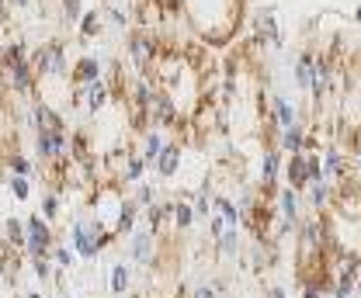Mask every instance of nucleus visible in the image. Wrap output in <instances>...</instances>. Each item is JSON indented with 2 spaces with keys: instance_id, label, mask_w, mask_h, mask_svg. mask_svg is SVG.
Instances as JSON below:
<instances>
[{
  "instance_id": "f03ea898",
  "label": "nucleus",
  "mask_w": 361,
  "mask_h": 298,
  "mask_svg": "<svg viewBox=\"0 0 361 298\" xmlns=\"http://www.w3.org/2000/svg\"><path fill=\"white\" fill-rule=\"evenodd\" d=\"M122 205H126V194H122V184H115V180H101V184H94V191H90V201L84 212L115 240V225H118V215H122Z\"/></svg>"
},
{
  "instance_id": "aec40b11",
  "label": "nucleus",
  "mask_w": 361,
  "mask_h": 298,
  "mask_svg": "<svg viewBox=\"0 0 361 298\" xmlns=\"http://www.w3.org/2000/svg\"><path fill=\"white\" fill-rule=\"evenodd\" d=\"M264 118H271L278 128H288L299 122V111H295V104H292L285 94H274V97H271V115H264Z\"/></svg>"
},
{
  "instance_id": "72a5a7b5",
  "label": "nucleus",
  "mask_w": 361,
  "mask_h": 298,
  "mask_svg": "<svg viewBox=\"0 0 361 298\" xmlns=\"http://www.w3.org/2000/svg\"><path fill=\"white\" fill-rule=\"evenodd\" d=\"M59 11H63V21L66 25H77L80 14H84V0H59Z\"/></svg>"
},
{
  "instance_id": "393cba45",
  "label": "nucleus",
  "mask_w": 361,
  "mask_h": 298,
  "mask_svg": "<svg viewBox=\"0 0 361 298\" xmlns=\"http://www.w3.org/2000/svg\"><path fill=\"white\" fill-rule=\"evenodd\" d=\"M212 209L226 218V225H240V222H243V212L236 209V201L226 198V194H219V191H212Z\"/></svg>"
},
{
  "instance_id": "c9c22d12",
  "label": "nucleus",
  "mask_w": 361,
  "mask_h": 298,
  "mask_svg": "<svg viewBox=\"0 0 361 298\" xmlns=\"http://www.w3.org/2000/svg\"><path fill=\"white\" fill-rule=\"evenodd\" d=\"M302 298H326V288L316 281H302Z\"/></svg>"
},
{
  "instance_id": "4be33fe9",
  "label": "nucleus",
  "mask_w": 361,
  "mask_h": 298,
  "mask_svg": "<svg viewBox=\"0 0 361 298\" xmlns=\"http://www.w3.org/2000/svg\"><path fill=\"white\" fill-rule=\"evenodd\" d=\"M313 66H316V49H302L295 66H292V77H295V87L299 90H310L313 84Z\"/></svg>"
},
{
  "instance_id": "9b49d317",
  "label": "nucleus",
  "mask_w": 361,
  "mask_h": 298,
  "mask_svg": "<svg viewBox=\"0 0 361 298\" xmlns=\"http://www.w3.org/2000/svg\"><path fill=\"white\" fill-rule=\"evenodd\" d=\"M254 28H257V42L271 45V49H281V45H285V35H281V28H278V7H274V4H264V7L257 11Z\"/></svg>"
},
{
  "instance_id": "20e7f679",
  "label": "nucleus",
  "mask_w": 361,
  "mask_h": 298,
  "mask_svg": "<svg viewBox=\"0 0 361 298\" xmlns=\"http://www.w3.org/2000/svg\"><path fill=\"white\" fill-rule=\"evenodd\" d=\"M28 63H32L39 80H70V56H66V45L59 39L39 42L28 52Z\"/></svg>"
},
{
  "instance_id": "e433bc0d",
  "label": "nucleus",
  "mask_w": 361,
  "mask_h": 298,
  "mask_svg": "<svg viewBox=\"0 0 361 298\" xmlns=\"http://www.w3.org/2000/svg\"><path fill=\"white\" fill-rule=\"evenodd\" d=\"M11 4V11H28V7H35V0H7Z\"/></svg>"
},
{
  "instance_id": "1a4fd4ad",
  "label": "nucleus",
  "mask_w": 361,
  "mask_h": 298,
  "mask_svg": "<svg viewBox=\"0 0 361 298\" xmlns=\"http://www.w3.org/2000/svg\"><path fill=\"white\" fill-rule=\"evenodd\" d=\"M281 167H285V153L278 146H268L261 153V170H257V187H261V198H268L278 191V177H281Z\"/></svg>"
},
{
  "instance_id": "7c9ffc66",
  "label": "nucleus",
  "mask_w": 361,
  "mask_h": 298,
  "mask_svg": "<svg viewBox=\"0 0 361 298\" xmlns=\"http://www.w3.org/2000/svg\"><path fill=\"white\" fill-rule=\"evenodd\" d=\"M133 187H135V191H133V201L139 205V209H146V205H153V201L160 198V194H157V187H153V184H146V180H135Z\"/></svg>"
},
{
  "instance_id": "b1692460",
  "label": "nucleus",
  "mask_w": 361,
  "mask_h": 298,
  "mask_svg": "<svg viewBox=\"0 0 361 298\" xmlns=\"http://www.w3.org/2000/svg\"><path fill=\"white\" fill-rule=\"evenodd\" d=\"M171 222H174V229L178 232H188L198 218H195V209H191V201H171Z\"/></svg>"
},
{
  "instance_id": "a878e982",
  "label": "nucleus",
  "mask_w": 361,
  "mask_h": 298,
  "mask_svg": "<svg viewBox=\"0 0 361 298\" xmlns=\"http://www.w3.org/2000/svg\"><path fill=\"white\" fill-rule=\"evenodd\" d=\"M129 288H133V267L126 260L111 263V292L115 295H129Z\"/></svg>"
},
{
  "instance_id": "37998d69",
  "label": "nucleus",
  "mask_w": 361,
  "mask_h": 298,
  "mask_svg": "<svg viewBox=\"0 0 361 298\" xmlns=\"http://www.w3.org/2000/svg\"><path fill=\"white\" fill-rule=\"evenodd\" d=\"M63 298H70V295H63Z\"/></svg>"
},
{
  "instance_id": "58836bf2",
  "label": "nucleus",
  "mask_w": 361,
  "mask_h": 298,
  "mask_svg": "<svg viewBox=\"0 0 361 298\" xmlns=\"http://www.w3.org/2000/svg\"><path fill=\"white\" fill-rule=\"evenodd\" d=\"M264 298H288V295H285V288H268Z\"/></svg>"
},
{
  "instance_id": "a19ab883",
  "label": "nucleus",
  "mask_w": 361,
  "mask_h": 298,
  "mask_svg": "<svg viewBox=\"0 0 361 298\" xmlns=\"http://www.w3.org/2000/svg\"><path fill=\"white\" fill-rule=\"evenodd\" d=\"M25 298H42L39 292H25Z\"/></svg>"
},
{
  "instance_id": "f704fd0d",
  "label": "nucleus",
  "mask_w": 361,
  "mask_h": 298,
  "mask_svg": "<svg viewBox=\"0 0 361 298\" xmlns=\"http://www.w3.org/2000/svg\"><path fill=\"white\" fill-rule=\"evenodd\" d=\"M184 298H223V292H219V288L209 281V285H198V288H191V292H188Z\"/></svg>"
},
{
  "instance_id": "39448f33",
  "label": "nucleus",
  "mask_w": 361,
  "mask_h": 298,
  "mask_svg": "<svg viewBox=\"0 0 361 298\" xmlns=\"http://www.w3.org/2000/svg\"><path fill=\"white\" fill-rule=\"evenodd\" d=\"M126 56H129V63L135 66V77H146V80H149L153 63H157V56H160L157 35H153L149 28H135V32H129V35H126Z\"/></svg>"
},
{
  "instance_id": "4c0bfd02",
  "label": "nucleus",
  "mask_w": 361,
  "mask_h": 298,
  "mask_svg": "<svg viewBox=\"0 0 361 298\" xmlns=\"http://www.w3.org/2000/svg\"><path fill=\"white\" fill-rule=\"evenodd\" d=\"M7 18H11V4H7V0H0V21L7 25Z\"/></svg>"
},
{
  "instance_id": "c756f323",
  "label": "nucleus",
  "mask_w": 361,
  "mask_h": 298,
  "mask_svg": "<svg viewBox=\"0 0 361 298\" xmlns=\"http://www.w3.org/2000/svg\"><path fill=\"white\" fill-rule=\"evenodd\" d=\"M191 209H195V218H209V215L216 212V209H212V184H209V187H202V191L195 194Z\"/></svg>"
},
{
  "instance_id": "7ed1b4c3",
  "label": "nucleus",
  "mask_w": 361,
  "mask_h": 298,
  "mask_svg": "<svg viewBox=\"0 0 361 298\" xmlns=\"http://www.w3.org/2000/svg\"><path fill=\"white\" fill-rule=\"evenodd\" d=\"M111 243H115V240H111L87 212L77 215V218L70 222V247H73V254L80 256V260H97Z\"/></svg>"
},
{
  "instance_id": "0eeeda50",
  "label": "nucleus",
  "mask_w": 361,
  "mask_h": 298,
  "mask_svg": "<svg viewBox=\"0 0 361 298\" xmlns=\"http://www.w3.org/2000/svg\"><path fill=\"white\" fill-rule=\"evenodd\" d=\"M274 201H278V229H274V240L288 236L299 229V212H302V201H299V191H292L288 184L274 191Z\"/></svg>"
},
{
  "instance_id": "ea45409f",
  "label": "nucleus",
  "mask_w": 361,
  "mask_h": 298,
  "mask_svg": "<svg viewBox=\"0 0 361 298\" xmlns=\"http://www.w3.org/2000/svg\"><path fill=\"white\" fill-rule=\"evenodd\" d=\"M355 21H361V0H358V7H355Z\"/></svg>"
},
{
  "instance_id": "423d86ee",
  "label": "nucleus",
  "mask_w": 361,
  "mask_h": 298,
  "mask_svg": "<svg viewBox=\"0 0 361 298\" xmlns=\"http://www.w3.org/2000/svg\"><path fill=\"white\" fill-rule=\"evenodd\" d=\"M56 247V232H52V222H45L42 215H28L25 218V250L21 254L28 256H49V250Z\"/></svg>"
},
{
  "instance_id": "a211bd4d",
  "label": "nucleus",
  "mask_w": 361,
  "mask_h": 298,
  "mask_svg": "<svg viewBox=\"0 0 361 298\" xmlns=\"http://www.w3.org/2000/svg\"><path fill=\"white\" fill-rule=\"evenodd\" d=\"M212 243H216V254H219V260H240V254H243L240 225H226L223 236H216Z\"/></svg>"
},
{
  "instance_id": "f257e3e1",
  "label": "nucleus",
  "mask_w": 361,
  "mask_h": 298,
  "mask_svg": "<svg viewBox=\"0 0 361 298\" xmlns=\"http://www.w3.org/2000/svg\"><path fill=\"white\" fill-rule=\"evenodd\" d=\"M184 18L205 45H226L240 28V0H184Z\"/></svg>"
},
{
  "instance_id": "9d476101",
  "label": "nucleus",
  "mask_w": 361,
  "mask_h": 298,
  "mask_svg": "<svg viewBox=\"0 0 361 298\" xmlns=\"http://www.w3.org/2000/svg\"><path fill=\"white\" fill-rule=\"evenodd\" d=\"M35 156L42 163L70 156V135L66 132H35Z\"/></svg>"
},
{
  "instance_id": "dca6fc26",
  "label": "nucleus",
  "mask_w": 361,
  "mask_h": 298,
  "mask_svg": "<svg viewBox=\"0 0 361 298\" xmlns=\"http://www.w3.org/2000/svg\"><path fill=\"white\" fill-rule=\"evenodd\" d=\"M104 77V63L97 56H80L77 63H70V80L73 84H90Z\"/></svg>"
},
{
  "instance_id": "2eb2a0df",
  "label": "nucleus",
  "mask_w": 361,
  "mask_h": 298,
  "mask_svg": "<svg viewBox=\"0 0 361 298\" xmlns=\"http://www.w3.org/2000/svg\"><path fill=\"white\" fill-rule=\"evenodd\" d=\"M281 173H285V184H288L292 191L302 194V191L310 187V167H306V156H302V153H288Z\"/></svg>"
},
{
  "instance_id": "4468645a",
  "label": "nucleus",
  "mask_w": 361,
  "mask_h": 298,
  "mask_svg": "<svg viewBox=\"0 0 361 298\" xmlns=\"http://www.w3.org/2000/svg\"><path fill=\"white\" fill-rule=\"evenodd\" d=\"M171 139H167V132L157 125H146L142 128V146H139V156H142V163L153 170V163H157V156L164 153V146H167Z\"/></svg>"
},
{
  "instance_id": "2f4dec72",
  "label": "nucleus",
  "mask_w": 361,
  "mask_h": 298,
  "mask_svg": "<svg viewBox=\"0 0 361 298\" xmlns=\"http://www.w3.org/2000/svg\"><path fill=\"white\" fill-rule=\"evenodd\" d=\"M11 194L18 198V201H28L32 198V177H21V173H11Z\"/></svg>"
},
{
  "instance_id": "f8f14e48",
  "label": "nucleus",
  "mask_w": 361,
  "mask_h": 298,
  "mask_svg": "<svg viewBox=\"0 0 361 298\" xmlns=\"http://www.w3.org/2000/svg\"><path fill=\"white\" fill-rule=\"evenodd\" d=\"M319 160H323V177L326 180H337V184H348L351 180V163H348V156H344L341 146H326L319 153Z\"/></svg>"
},
{
  "instance_id": "412c9836",
  "label": "nucleus",
  "mask_w": 361,
  "mask_h": 298,
  "mask_svg": "<svg viewBox=\"0 0 361 298\" xmlns=\"http://www.w3.org/2000/svg\"><path fill=\"white\" fill-rule=\"evenodd\" d=\"M306 194H310V209L316 215L330 212V205H334V184L330 180H313L310 187H306Z\"/></svg>"
},
{
  "instance_id": "6e6552de",
  "label": "nucleus",
  "mask_w": 361,
  "mask_h": 298,
  "mask_svg": "<svg viewBox=\"0 0 361 298\" xmlns=\"http://www.w3.org/2000/svg\"><path fill=\"white\" fill-rule=\"evenodd\" d=\"M129 247V260L142 263V267H157V254H160V236L153 229H133L126 236Z\"/></svg>"
},
{
  "instance_id": "473e14b6",
  "label": "nucleus",
  "mask_w": 361,
  "mask_h": 298,
  "mask_svg": "<svg viewBox=\"0 0 361 298\" xmlns=\"http://www.w3.org/2000/svg\"><path fill=\"white\" fill-rule=\"evenodd\" d=\"M129 21H133V18H129L122 7H108V11H104V25H111L115 32H129Z\"/></svg>"
},
{
  "instance_id": "79ce46f5",
  "label": "nucleus",
  "mask_w": 361,
  "mask_h": 298,
  "mask_svg": "<svg viewBox=\"0 0 361 298\" xmlns=\"http://www.w3.org/2000/svg\"><path fill=\"white\" fill-rule=\"evenodd\" d=\"M355 153H358V160H361V142H358V146H355Z\"/></svg>"
},
{
  "instance_id": "c85d7f7f",
  "label": "nucleus",
  "mask_w": 361,
  "mask_h": 298,
  "mask_svg": "<svg viewBox=\"0 0 361 298\" xmlns=\"http://www.w3.org/2000/svg\"><path fill=\"white\" fill-rule=\"evenodd\" d=\"M4 163H7V170L11 173H21V177H32V173H35V163H32L25 153H18V149H14V153H7V156H4Z\"/></svg>"
},
{
  "instance_id": "bb28decb",
  "label": "nucleus",
  "mask_w": 361,
  "mask_h": 298,
  "mask_svg": "<svg viewBox=\"0 0 361 298\" xmlns=\"http://www.w3.org/2000/svg\"><path fill=\"white\" fill-rule=\"evenodd\" d=\"M49 256H52V263H56L59 271H73L77 260H80V256L73 254V247H63V243H56V247L49 250Z\"/></svg>"
},
{
  "instance_id": "cd10ccee",
  "label": "nucleus",
  "mask_w": 361,
  "mask_h": 298,
  "mask_svg": "<svg viewBox=\"0 0 361 298\" xmlns=\"http://www.w3.org/2000/svg\"><path fill=\"white\" fill-rule=\"evenodd\" d=\"M45 222H56L63 215V194L59 191H45L42 194V212H39Z\"/></svg>"
},
{
  "instance_id": "6ab92c4d",
  "label": "nucleus",
  "mask_w": 361,
  "mask_h": 298,
  "mask_svg": "<svg viewBox=\"0 0 361 298\" xmlns=\"http://www.w3.org/2000/svg\"><path fill=\"white\" fill-rule=\"evenodd\" d=\"M77 35H80L84 42H94V39L104 35V11H101V7H87V11L80 14V21H77Z\"/></svg>"
},
{
  "instance_id": "5701e85b",
  "label": "nucleus",
  "mask_w": 361,
  "mask_h": 298,
  "mask_svg": "<svg viewBox=\"0 0 361 298\" xmlns=\"http://www.w3.org/2000/svg\"><path fill=\"white\" fill-rule=\"evenodd\" d=\"M4 247L7 250H25V218H7L4 222Z\"/></svg>"
},
{
  "instance_id": "ddd939ff",
  "label": "nucleus",
  "mask_w": 361,
  "mask_h": 298,
  "mask_svg": "<svg viewBox=\"0 0 361 298\" xmlns=\"http://www.w3.org/2000/svg\"><path fill=\"white\" fill-rule=\"evenodd\" d=\"M180 167H184V146H180V142H167L164 153L157 156L153 170H157L160 180H174V177L180 173Z\"/></svg>"
},
{
  "instance_id": "f3484780",
  "label": "nucleus",
  "mask_w": 361,
  "mask_h": 298,
  "mask_svg": "<svg viewBox=\"0 0 361 298\" xmlns=\"http://www.w3.org/2000/svg\"><path fill=\"white\" fill-rule=\"evenodd\" d=\"M306 139H310V128L302 122L288 128H278V149L281 153H306Z\"/></svg>"
}]
</instances>
